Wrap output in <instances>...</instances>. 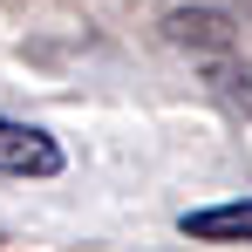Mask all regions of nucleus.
<instances>
[{"mask_svg":"<svg viewBox=\"0 0 252 252\" xmlns=\"http://www.w3.org/2000/svg\"><path fill=\"white\" fill-rule=\"evenodd\" d=\"M62 170V143L34 123L0 116V177H55Z\"/></svg>","mask_w":252,"mask_h":252,"instance_id":"obj_1","label":"nucleus"},{"mask_svg":"<svg viewBox=\"0 0 252 252\" xmlns=\"http://www.w3.org/2000/svg\"><path fill=\"white\" fill-rule=\"evenodd\" d=\"M184 239H211V246H252V198H232V205H205L177 218Z\"/></svg>","mask_w":252,"mask_h":252,"instance_id":"obj_2","label":"nucleus"}]
</instances>
